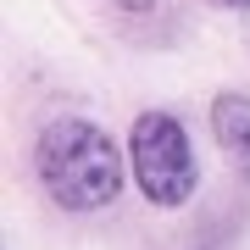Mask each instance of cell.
<instances>
[{
	"label": "cell",
	"mask_w": 250,
	"mask_h": 250,
	"mask_svg": "<svg viewBox=\"0 0 250 250\" xmlns=\"http://www.w3.org/2000/svg\"><path fill=\"white\" fill-rule=\"evenodd\" d=\"M128 172L156 211L189 206L200 189V161H195L189 128L172 111H139L134 128H128Z\"/></svg>",
	"instance_id": "7a4b0ae2"
},
{
	"label": "cell",
	"mask_w": 250,
	"mask_h": 250,
	"mask_svg": "<svg viewBox=\"0 0 250 250\" xmlns=\"http://www.w3.org/2000/svg\"><path fill=\"white\" fill-rule=\"evenodd\" d=\"M123 11H134V17H145V11H156V6H167V0H117Z\"/></svg>",
	"instance_id": "277c9868"
},
{
	"label": "cell",
	"mask_w": 250,
	"mask_h": 250,
	"mask_svg": "<svg viewBox=\"0 0 250 250\" xmlns=\"http://www.w3.org/2000/svg\"><path fill=\"white\" fill-rule=\"evenodd\" d=\"M34 178L72 217L106 211L123 195V145L89 117H56L34 145Z\"/></svg>",
	"instance_id": "6da1fadb"
},
{
	"label": "cell",
	"mask_w": 250,
	"mask_h": 250,
	"mask_svg": "<svg viewBox=\"0 0 250 250\" xmlns=\"http://www.w3.org/2000/svg\"><path fill=\"white\" fill-rule=\"evenodd\" d=\"M211 139L223 150V161L250 184V95H239V89L211 95Z\"/></svg>",
	"instance_id": "3957f363"
},
{
	"label": "cell",
	"mask_w": 250,
	"mask_h": 250,
	"mask_svg": "<svg viewBox=\"0 0 250 250\" xmlns=\"http://www.w3.org/2000/svg\"><path fill=\"white\" fill-rule=\"evenodd\" d=\"M245 39H250V22H245Z\"/></svg>",
	"instance_id": "8992f818"
},
{
	"label": "cell",
	"mask_w": 250,
	"mask_h": 250,
	"mask_svg": "<svg viewBox=\"0 0 250 250\" xmlns=\"http://www.w3.org/2000/svg\"><path fill=\"white\" fill-rule=\"evenodd\" d=\"M206 6H217V11H250V0H206Z\"/></svg>",
	"instance_id": "5b68a950"
}]
</instances>
